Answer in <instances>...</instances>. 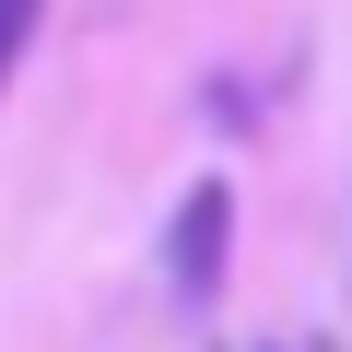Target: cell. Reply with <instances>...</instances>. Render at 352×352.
<instances>
[{
  "mask_svg": "<svg viewBox=\"0 0 352 352\" xmlns=\"http://www.w3.org/2000/svg\"><path fill=\"white\" fill-rule=\"evenodd\" d=\"M223 258H235V188L200 176V188L176 200V223H164V294L176 305H212L223 294Z\"/></svg>",
  "mask_w": 352,
  "mask_h": 352,
  "instance_id": "obj_1",
  "label": "cell"
},
{
  "mask_svg": "<svg viewBox=\"0 0 352 352\" xmlns=\"http://www.w3.org/2000/svg\"><path fill=\"white\" fill-rule=\"evenodd\" d=\"M36 24H47V0H0V82H12V59H24Z\"/></svg>",
  "mask_w": 352,
  "mask_h": 352,
  "instance_id": "obj_2",
  "label": "cell"
}]
</instances>
